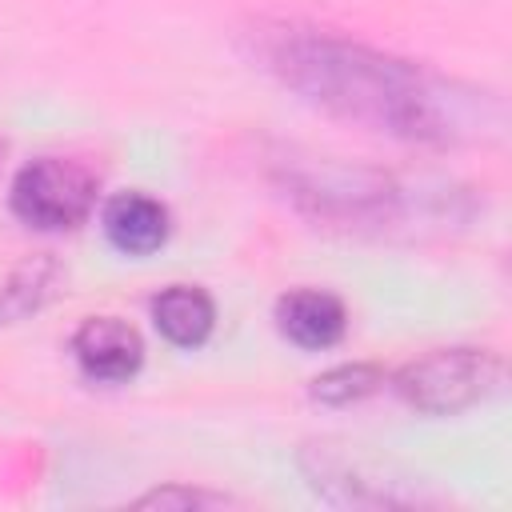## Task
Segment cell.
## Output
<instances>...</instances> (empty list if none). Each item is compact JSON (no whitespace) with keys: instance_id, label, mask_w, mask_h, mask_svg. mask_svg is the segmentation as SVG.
<instances>
[{"instance_id":"1","label":"cell","mask_w":512,"mask_h":512,"mask_svg":"<svg viewBox=\"0 0 512 512\" xmlns=\"http://www.w3.org/2000/svg\"><path fill=\"white\" fill-rule=\"evenodd\" d=\"M272 68L312 104L364 128L404 140H452L464 124V96L428 72L324 32H280Z\"/></svg>"},{"instance_id":"2","label":"cell","mask_w":512,"mask_h":512,"mask_svg":"<svg viewBox=\"0 0 512 512\" xmlns=\"http://www.w3.org/2000/svg\"><path fill=\"white\" fill-rule=\"evenodd\" d=\"M500 384V360L488 348H440L420 360H412L396 376V392L404 404L428 416H452L484 396H492Z\"/></svg>"},{"instance_id":"3","label":"cell","mask_w":512,"mask_h":512,"mask_svg":"<svg viewBox=\"0 0 512 512\" xmlns=\"http://www.w3.org/2000/svg\"><path fill=\"white\" fill-rule=\"evenodd\" d=\"M96 204V176L80 160L40 156L12 180V212L44 232L80 224Z\"/></svg>"},{"instance_id":"4","label":"cell","mask_w":512,"mask_h":512,"mask_svg":"<svg viewBox=\"0 0 512 512\" xmlns=\"http://www.w3.org/2000/svg\"><path fill=\"white\" fill-rule=\"evenodd\" d=\"M72 356L88 380L120 384V380L136 376V368L144 360V340L132 324H124L116 316H88L72 336Z\"/></svg>"},{"instance_id":"5","label":"cell","mask_w":512,"mask_h":512,"mask_svg":"<svg viewBox=\"0 0 512 512\" xmlns=\"http://www.w3.org/2000/svg\"><path fill=\"white\" fill-rule=\"evenodd\" d=\"M312 484L336 500V504H408V492H396L400 480H388L380 468H368L364 456L340 448H316V468H312Z\"/></svg>"},{"instance_id":"6","label":"cell","mask_w":512,"mask_h":512,"mask_svg":"<svg viewBox=\"0 0 512 512\" xmlns=\"http://www.w3.org/2000/svg\"><path fill=\"white\" fill-rule=\"evenodd\" d=\"M276 324L280 332L300 344V348H332L344 328H348V312L332 292L320 288H296L288 296L276 300Z\"/></svg>"},{"instance_id":"7","label":"cell","mask_w":512,"mask_h":512,"mask_svg":"<svg viewBox=\"0 0 512 512\" xmlns=\"http://www.w3.org/2000/svg\"><path fill=\"white\" fill-rule=\"evenodd\" d=\"M100 224H104V236L128 256H148L168 240V208L144 192L112 196L100 212Z\"/></svg>"},{"instance_id":"8","label":"cell","mask_w":512,"mask_h":512,"mask_svg":"<svg viewBox=\"0 0 512 512\" xmlns=\"http://www.w3.org/2000/svg\"><path fill=\"white\" fill-rule=\"evenodd\" d=\"M152 320H156L164 340H172L180 348H196L212 336L216 304L196 284H172L152 300Z\"/></svg>"},{"instance_id":"9","label":"cell","mask_w":512,"mask_h":512,"mask_svg":"<svg viewBox=\"0 0 512 512\" xmlns=\"http://www.w3.org/2000/svg\"><path fill=\"white\" fill-rule=\"evenodd\" d=\"M380 384H384L380 368H372V364H344V368H332V372L316 376L312 380V396L324 400V404H348V400L372 396Z\"/></svg>"},{"instance_id":"10","label":"cell","mask_w":512,"mask_h":512,"mask_svg":"<svg viewBox=\"0 0 512 512\" xmlns=\"http://www.w3.org/2000/svg\"><path fill=\"white\" fill-rule=\"evenodd\" d=\"M140 504H160V508H168V504H212V508H220V504H232L228 496H216V492H200V488H164V492H148V496H140Z\"/></svg>"}]
</instances>
